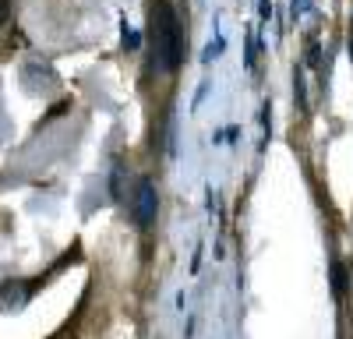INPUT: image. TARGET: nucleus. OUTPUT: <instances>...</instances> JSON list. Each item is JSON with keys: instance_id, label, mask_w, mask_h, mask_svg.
<instances>
[{"instance_id": "1", "label": "nucleus", "mask_w": 353, "mask_h": 339, "mask_svg": "<svg viewBox=\"0 0 353 339\" xmlns=\"http://www.w3.org/2000/svg\"><path fill=\"white\" fill-rule=\"evenodd\" d=\"M149 43H152V64L163 74H173L184 61V36L170 0H152L149 11Z\"/></svg>"}, {"instance_id": "2", "label": "nucleus", "mask_w": 353, "mask_h": 339, "mask_svg": "<svg viewBox=\"0 0 353 339\" xmlns=\"http://www.w3.org/2000/svg\"><path fill=\"white\" fill-rule=\"evenodd\" d=\"M131 216H134V223L141 226V230L156 226V216H159V187H156V181H149V177L138 181L134 198H131Z\"/></svg>"}, {"instance_id": "3", "label": "nucleus", "mask_w": 353, "mask_h": 339, "mask_svg": "<svg viewBox=\"0 0 353 339\" xmlns=\"http://www.w3.org/2000/svg\"><path fill=\"white\" fill-rule=\"evenodd\" d=\"M290 14H293V21L311 18V14H314V0H293V4H290Z\"/></svg>"}, {"instance_id": "4", "label": "nucleus", "mask_w": 353, "mask_h": 339, "mask_svg": "<svg viewBox=\"0 0 353 339\" xmlns=\"http://www.w3.org/2000/svg\"><path fill=\"white\" fill-rule=\"evenodd\" d=\"M219 53H223V36H216V43H209V50H205V56H201V61H205V64H212Z\"/></svg>"}, {"instance_id": "5", "label": "nucleus", "mask_w": 353, "mask_h": 339, "mask_svg": "<svg viewBox=\"0 0 353 339\" xmlns=\"http://www.w3.org/2000/svg\"><path fill=\"white\" fill-rule=\"evenodd\" d=\"M138 43H141V39H138V32H134L131 25H124V50H138Z\"/></svg>"}]
</instances>
